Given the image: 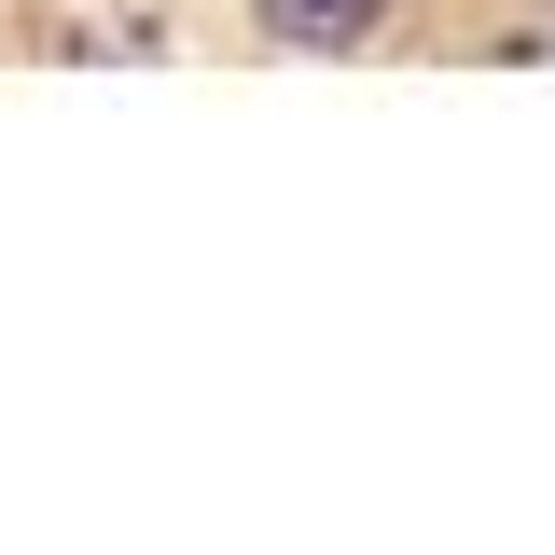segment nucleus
Returning <instances> with one entry per match:
<instances>
[{
	"mask_svg": "<svg viewBox=\"0 0 555 555\" xmlns=\"http://www.w3.org/2000/svg\"><path fill=\"white\" fill-rule=\"evenodd\" d=\"M250 14H264L278 42H306V56H347V42H361L389 0H250Z\"/></svg>",
	"mask_w": 555,
	"mask_h": 555,
	"instance_id": "obj_1",
	"label": "nucleus"
}]
</instances>
